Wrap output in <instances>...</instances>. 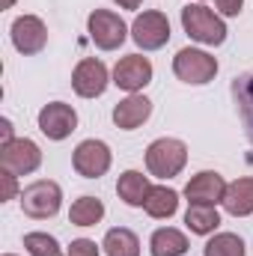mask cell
Masks as SVG:
<instances>
[{"mask_svg":"<svg viewBox=\"0 0 253 256\" xmlns=\"http://www.w3.org/2000/svg\"><path fill=\"white\" fill-rule=\"evenodd\" d=\"M18 191V185H15V173H9V170H0V200L6 202V200H12Z\"/></svg>","mask_w":253,"mask_h":256,"instance_id":"cell-26","label":"cell"},{"mask_svg":"<svg viewBox=\"0 0 253 256\" xmlns=\"http://www.w3.org/2000/svg\"><path fill=\"white\" fill-rule=\"evenodd\" d=\"M188 164V146L176 137H158L146 146V170L158 179H173Z\"/></svg>","mask_w":253,"mask_h":256,"instance_id":"cell-1","label":"cell"},{"mask_svg":"<svg viewBox=\"0 0 253 256\" xmlns=\"http://www.w3.org/2000/svg\"><path fill=\"white\" fill-rule=\"evenodd\" d=\"M149 191H152V185H149V179H146L140 170H126V173L120 176V182H116L120 200H122L126 206H134V208H143V206H146Z\"/></svg>","mask_w":253,"mask_h":256,"instance_id":"cell-17","label":"cell"},{"mask_svg":"<svg viewBox=\"0 0 253 256\" xmlns=\"http://www.w3.org/2000/svg\"><path fill=\"white\" fill-rule=\"evenodd\" d=\"M224 194H226V182L220 173L214 170H202L185 185V196H188V206L194 202H202V206H218L224 202Z\"/></svg>","mask_w":253,"mask_h":256,"instance_id":"cell-13","label":"cell"},{"mask_svg":"<svg viewBox=\"0 0 253 256\" xmlns=\"http://www.w3.org/2000/svg\"><path fill=\"white\" fill-rule=\"evenodd\" d=\"M173 74H176L182 84L202 86V84L214 80V74H218V60H214L208 51H200V48H182V51L173 57Z\"/></svg>","mask_w":253,"mask_h":256,"instance_id":"cell-4","label":"cell"},{"mask_svg":"<svg viewBox=\"0 0 253 256\" xmlns=\"http://www.w3.org/2000/svg\"><path fill=\"white\" fill-rule=\"evenodd\" d=\"M102 218H104V202L98 196H80L68 208V220L74 226H96Z\"/></svg>","mask_w":253,"mask_h":256,"instance_id":"cell-22","label":"cell"},{"mask_svg":"<svg viewBox=\"0 0 253 256\" xmlns=\"http://www.w3.org/2000/svg\"><path fill=\"white\" fill-rule=\"evenodd\" d=\"M114 84L126 92H140L143 86L152 84V63L143 54H128L114 66Z\"/></svg>","mask_w":253,"mask_h":256,"instance_id":"cell-11","label":"cell"},{"mask_svg":"<svg viewBox=\"0 0 253 256\" xmlns=\"http://www.w3.org/2000/svg\"><path fill=\"white\" fill-rule=\"evenodd\" d=\"M78 128V114L66 102H51L39 110V131L48 140H66Z\"/></svg>","mask_w":253,"mask_h":256,"instance_id":"cell-12","label":"cell"},{"mask_svg":"<svg viewBox=\"0 0 253 256\" xmlns=\"http://www.w3.org/2000/svg\"><path fill=\"white\" fill-rule=\"evenodd\" d=\"M202 256H244V242L236 232H218L206 242Z\"/></svg>","mask_w":253,"mask_h":256,"instance_id":"cell-23","label":"cell"},{"mask_svg":"<svg viewBox=\"0 0 253 256\" xmlns=\"http://www.w3.org/2000/svg\"><path fill=\"white\" fill-rule=\"evenodd\" d=\"M0 131H3V143H12V140H15V137H12V122H9V120L0 122ZM3 143H0V146H3Z\"/></svg>","mask_w":253,"mask_h":256,"instance_id":"cell-28","label":"cell"},{"mask_svg":"<svg viewBox=\"0 0 253 256\" xmlns=\"http://www.w3.org/2000/svg\"><path fill=\"white\" fill-rule=\"evenodd\" d=\"M152 116V102L146 98V96H128L122 98L116 108H114V122L116 128H122V131H134V128H140L146 120Z\"/></svg>","mask_w":253,"mask_h":256,"instance_id":"cell-14","label":"cell"},{"mask_svg":"<svg viewBox=\"0 0 253 256\" xmlns=\"http://www.w3.org/2000/svg\"><path fill=\"white\" fill-rule=\"evenodd\" d=\"M149 250H152V256H185L188 254V238H185V232H179L173 226H161L152 232Z\"/></svg>","mask_w":253,"mask_h":256,"instance_id":"cell-18","label":"cell"},{"mask_svg":"<svg viewBox=\"0 0 253 256\" xmlns=\"http://www.w3.org/2000/svg\"><path fill=\"white\" fill-rule=\"evenodd\" d=\"M110 161H114V155L104 140H84V143H78V149L72 155V167L84 179H102L110 170Z\"/></svg>","mask_w":253,"mask_h":256,"instance_id":"cell-7","label":"cell"},{"mask_svg":"<svg viewBox=\"0 0 253 256\" xmlns=\"http://www.w3.org/2000/svg\"><path fill=\"white\" fill-rule=\"evenodd\" d=\"M86 30H90V39L96 42V48H102V51H116L128 39V24L110 9L90 12Z\"/></svg>","mask_w":253,"mask_h":256,"instance_id":"cell-5","label":"cell"},{"mask_svg":"<svg viewBox=\"0 0 253 256\" xmlns=\"http://www.w3.org/2000/svg\"><path fill=\"white\" fill-rule=\"evenodd\" d=\"M185 226L196 236H212L218 226H220V214L214 206H202V202H194L185 212Z\"/></svg>","mask_w":253,"mask_h":256,"instance_id":"cell-19","label":"cell"},{"mask_svg":"<svg viewBox=\"0 0 253 256\" xmlns=\"http://www.w3.org/2000/svg\"><path fill=\"white\" fill-rule=\"evenodd\" d=\"M214 3H218L220 15H226V18H236L242 12V6H244V0H214Z\"/></svg>","mask_w":253,"mask_h":256,"instance_id":"cell-27","label":"cell"},{"mask_svg":"<svg viewBox=\"0 0 253 256\" xmlns=\"http://www.w3.org/2000/svg\"><path fill=\"white\" fill-rule=\"evenodd\" d=\"M104 256H140V238L126 230V226H114L104 236Z\"/></svg>","mask_w":253,"mask_h":256,"instance_id":"cell-21","label":"cell"},{"mask_svg":"<svg viewBox=\"0 0 253 256\" xmlns=\"http://www.w3.org/2000/svg\"><path fill=\"white\" fill-rule=\"evenodd\" d=\"M24 248L30 256H63V248L54 236L48 232H27L24 236Z\"/></svg>","mask_w":253,"mask_h":256,"instance_id":"cell-24","label":"cell"},{"mask_svg":"<svg viewBox=\"0 0 253 256\" xmlns=\"http://www.w3.org/2000/svg\"><path fill=\"white\" fill-rule=\"evenodd\" d=\"M42 164V149L30 140V137H15L12 143L0 146V167L15 173V176H27L36 173Z\"/></svg>","mask_w":253,"mask_h":256,"instance_id":"cell-6","label":"cell"},{"mask_svg":"<svg viewBox=\"0 0 253 256\" xmlns=\"http://www.w3.org/2000/svg\"><path fill=\"white\" fill-rule=\"evenodd\" d=\"M224 208L232 218H248L253 214V176H242L226 185L224 194Z\"/></svg>","mask_w":253,"mask_h":256,"instance_id":"cell-16","label":"cell"},{"mask_svg":"<svg viewBox=\"0 0 253 256\" xmlns=\"http://www.w3.org/2000/svg\"><path fill=\"white\" fill-rule=\"evenodd\" d=\"M143 208H146V214H149V218H155V220L173 218V214H176V208H179V194L173 191V188L158 185V188H152V191H149Z\"/></svg>","mask_w":253,"mask_h":256,"instance_id":"cell-20","label":"cell"},{"mask_svg":"<svg viewBox=\"0 0 253 256\" xmlns=\"http://www.w3.org/2000/svg\"><path fill=\"white\" fill-rule=\"evenodd\" d=\"M131 39L137 42V48L143 51H158L170 42V21L164 12H143L134 18L131 24Z\"/></svg>","mask_w":253,"mask_h":256,"instance_id":"cell-8","label":"cell"},{"mask_svg":"<svg viewBox=\"0 0 253 256\" xmlns=\"http://www.w3.org/2000/svg\"><path fill=\"white\" fill-rule=\"evenodd\" d=\"M68 256H102L98 254V244L90 242V238H74L68 244Z\"/></svg>","mask_w":253,"mask_h":256,"instance_id":"cell-25","label":"cell"},{"mask_svg":"<svg viewBox=\"0 0 253 256\" xmlns=\"http://www.w3.org/2000/svg\"><path fill=\"white\" fill-rule=\"evenodd\" d=\"M9 36H12L15 51L24 57H33V54L45 51V45H48V27L36 15H18L9 27Z\"/></svg>","mask_w":253,"mask_h":256,"instance_id":"cell-9","label":"cell"},{"mask_svg":"<svg viewBox=\"0 0 253 256\" xmlns=\"http://www.w3.org/2000/svg\"><path fill=\"white\" fill-rule=\"evenodd\" d=\"M182 27L194 42L200 45H224L226 42V24L220 15H214L202 3H188L182 9Z\"/></svg>","mask_w":253,"mask_h":256,"instance_id":"cell-2","label":"cell"},{"mask_svg":"<svg viewBox=\"0 0 253 256\" xmlns=\"http://www.w3.org/2000/svg\"><path fill=\"white\" fill-rule=\"evenodd\" d=\"M18 200H21V212H24L27 218H33V220H48V218H54V214L60 212V206H63V191H60L57 182L39 179V182L27 185Z\"/></svg>","mask_w":253,"mask_h":256,"instance_id":"cell-3","label":"cell"},{"mask_svg":"<svg viewBox=\"0 0 253 256\" xmlns=\"http://www.w3.org/2000/svg\"><path fill=\"white\" fill-rule=\"evenodd\" d=\"M12 3H15V0H0V6H3V9H12Z\"/></svg>","mask_w":253,"mask_h":256,"instance_id":"cell-30","label":"cell"},{"mask_svg":"<svg viewBox=\"0 0 253 256\" xmlns=\"http://www.w3.org/2000/svg\"><path fill=\"white\" fill-rule=\"evenodd\" d=\"M114 3H120L122 9H137V6H140L143 0H114Z\"/></svg>","mask_w":253,"mask_h":256,"instance_id":"cell-29","label":"cell"},{"mask_svg":"<svg viewBox=\"0 0 253 256\" xmlns=\"http://www.w3.org/2000/svg\"><path fill=\"white\" fill-rule=\"evenodd\" d=\"M3 256H15V254H3Z\"/></svg>","mask_w":253,"mask_h":256,"instance_id":"cell-31","label":"cell"},{"mask_svg":"<svg viewBox=\"0 0 253 256\" xmlns=\"http://www.w3.org/2000/svg\"><path fill=\"white\" fill-rule=\"evenodd\" d=\"M108 84H110L108 66L102 60H96V57H84L72 72V90L80 98H98L108 90Z\"/></svg>","mask_w":253,"mask_h":256,"instance_id":"cell-10","label":"cell"},{"mask_svg":"<svg viewBox=\"0 0 253 256\" xmlns=\"http://www.w3.org/2000/svg\"><path fill=\"white\" fill-rule=\"evenodd\" d=\"M232 104L238 110L248 140L253 143V72H244L232 80Z\"/></svg>","mask_w":253,"mask_h":256,"instance_id":"cell-15","label":"cell"}]
</instances>
